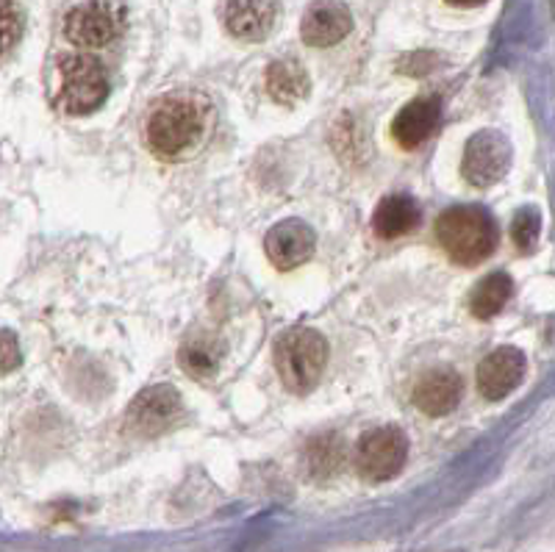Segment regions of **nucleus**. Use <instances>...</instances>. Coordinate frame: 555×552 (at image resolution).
<instances>
[{
  "label": "nucleus",
  "instance_id": "obj_1",
  "mask_svg": "<svg viewBox=\"0 0 555 552\" xmlns=\"http://www.w3.org/2000/svg\"><path fill=\"white\" fill-rule=\"evenodd\" d=\"M215 112L201 94L176 92L158 98L145 123V139L151 151L162 158H190L203 147L211 133Z\"/></svg>",
  "mask_w": 555,
  "mask_h": 552
},
{
  "label": "nucleus",
  "instance_id": "obj_2",
  "mask_svg": "<svg viewBox=\"0 0 555 552\" xmlns=\"http://www.w3.org/2000/svg\"><path fill=\"white\" fill-rule=\"evenodd\" d=\"M436 239L455 264L473 267L498 247V226L483 208L455 206L436 220Z\"/></svg>",
  "mask_w": 555,
  "mask_h": 552
},
{
  "label": "nucleus",
  "instance_id": "obj_3",
  "mask_svg": "<svg viewBox=\"0 0 555 552\" xmlns=\"http://www.w3.org/2000/svg\"><path fill=\"white\" fill-rule=\"evenodd\" d=\"M328 364V342L314 328H292L275 342V370L286 391L306 395L320 383Z\"/></svg>",
  "mask_w": 555,
  "mask_h": 552
},
{
  "label": "nucleus",
  "instance_id": "obj_4",
  "mask_svg": "<svg viewBox=\"0 0 555 552\" xmlns=\"http://www.w3.org/2000/svg\"><path fill=\"white\" fill-rule=\"evenodd\" d=\"M62 69V92H59V103L67 114L95 112L106 103L108 98V76L106 67L98 62L95 56L87 53H73L59 62Z\"/></svg>",
  "mask_w": 555,
  "mask_h": 552
},
{
  "label": "nucleus",
  "instance_id": "obj_5",
  "mask_svg": "<svg viewBox=\"0 0 555 552\" xmlns=\"http://www.w3.org/2000/svg\"><path fill=\"white\" fill-rule=\"evenodd\" d=\"M128 9L122 0H87L64 20V37L78 48L98 51L126 31Z\"/></svg>",
  "mask_w": 555,
  "mask_h": 552
},
{
  "label": "nucleus",
  "instance_id": "obj_6",
  "mask_svg": "<svg viewBox=\"0 0 555 552\" xmlns=\"http://www.w3.org/2000/svg\"><path fill=\"white\" fill-rule=\"evenodd\" d=\"M405 459H409V439L395 425L373 427L356 445V472L366 484H384L400 475Z\"/></svg>",
  "mask_w": 555,
  "mask_h": 552
},
{
  "label": "nucleus",
  "instance_id": "obj_7",
  "mask_svg": "<svg viewBox=\"0 0 555 552\" xmlns=\"http://www.w3.org/2000/svg\"><path fill=\"white\" fill-rule=\"evenodd\" d=\"M183 414V400L172 386L162 383V386H151V389L139 391L133 402L128 406L126 427L128 434L139 436V439H156V436L167 434L170 427Z\"/></svg>",
  "mask_w": 555,
  "mask_h": 552
},
{
  "label": "nucleus",
  "instance_id": "obj_8",
  "mask_svg": "<svg viewBox=\"0 0 555 552\" xmlns=\"http://www.w3.org/2000/svg\"><path fill=\"white\" fill-rule=\"evenodd\" d=\"M508 167H512V142L500 131H492V128L478 131L464 147L461 172L473 187H494L508 172Z\"/></svg>",
  "mask_w": 555,
  "mask_h": 552
},
{
  "label": "nucleus",
  "instance_id": "obj_9",
  "mask_svg": "<svg viewBox=\"0 0 555 552\" xmlns=\"http://www.w3.org/2000/svg\"><path fill=\"white\" fill-rule=\"evenodd\" d=\"M264 251L275 270L289 272L297 270V267H304L314 256L317 236L309 222L292 217V220H281L278 226H272L267 231Z\"/></svg>",
  "mask_w": 555,
  "mask_h": 552
},
{
  "label": "nucleus",
  "instance_id": "obj_10",
  "mask_svg": "<svg viewBox=\"0 0 555 552\" xmlns=\"http://www.w3.org/2000/svg\"><path fill=\"white\" fill-rule=\"evenodd\" d=\"M528 361L517 347H498L478 364V389L486 400H503L522 383Z\"/></svg>",
  "mask_w": 555,
  "mask_h": 552
},
{
  "label": "nucleus",
  "instance_id": "obj_11",
  "mask_svg": "<svg viewBox=\"0 0 555 552\" xmlns=\"http://www.w3.org/2000/svg\"><path fill=\"white\" fill-rule=\"evenodd\" d=\"M350 31H353V14L341 0H314L300 23V37L311 48L339 44Z\"/></svg>",
  "mask_w": 555,
  "mask_h": 552
},
{
  "label": "nucleus",
  "instance_id": "obj_12",
  "mask_svg": "<svg viewBox=\"0 0 555 552\" xmlns=\"http://www.w3.org/2000/svg\"><path fill=\"white\" fill-rule=\"evenodd\" d=\"M439 117H442V101L436 94L428 98H416L409 106L400 108L391 119V137L405 151H414L423 142H428L430 133L439 126Z\"/></svg>",
  "mask_w": 555,
  "mask_h": 552
},
{
  "label": "nucleus",
  "instance_id": "obj_13",
  "mask_svg": "<svg viewBox=\"0 0 555 552\" xmlns=\"http://www.w3.org/2000/svg\"><path fill=\"white\" fill-rule=\"evenodd\" d=\"M461 391H464V383H461L459 372L434 370L416 381L414 406L428 416L453 414L461 402Z\"/></svg>",
  "mask_w": 555,
  "mask_h": 552
},
{
  "label": "nucleus",
  "instance_id": "obj_14",
  "mask_svg": "<svg viewBox=\"0 0 555 552\" xmlns=\"http://www.w3.org/2000/svg\"><path fill=\"white\" fill-rule=\"evenodd\" d=\"M278 20V0H228L225 28L234 37L259 42Z\"/></svg>",
  "mask_w": 555,
  "mask_h": 552
},
{
  "label": "nucleus",
  "instance_id": "obj_15",
  "mask_svg": "<svg viewBox=\"0 0 555 552\" xmlns=\"http://www.w3.org/2000/svg\"><path fill=\"white\" fill-rule=\"evenodd\" d=\"M420 217H423V214H420V206H416L414 197L389 195L378 203V208H375L373 231L375 236L391 242V239H400L405 236V233L414 231V228L420 226Z\"/></svg>",
  "mask_w": 555,
  "mask_h": 552
},
{
  "label": "nucleus",
  "instance_id": "obj_16",
  "mask_svg": "<svg viewBox=\"0 0 555 552\" xmlns=\"http://www.w3.org/2000/svg\"><path fill=\"white\" fill-rule=\"evenodd\" d=\"M267 92L275 103H284V106H295L309 94L311 78L306 73V67L297 59H275V62L267 67Z\"/></svg>",
  "mask_w": 555,
  "mask_h": 552
},
{
  "label": "nucleus",
  "instance_id": "obj_17",
  "mask_svg": "<svg viewBox=\"0 0 555 552\" xmlns=\"http://www.w3.org/2000/svg\"><path fill=\"white\" fill-rule=\"evenodd\" d=\"M178 361H181L183 372L192 381H208V377H215L217 370H220L222 345L217 339H211V336H201V339H192L181 347Z\"/></svg>",
  "mask_w": 555,
  "mask_h": 552
},
{
  "label": "nucleus",
  "instance_id": "obj_18",
  "mask_svg": "<svg viewBox=\"0 0 555 552\" xmlns=\"http://www.w3.org/2000/svg\"><path fill=\"white\" fill-rule=\"evenodd\" d=\"M514 292L512 278L503 275V272H494V275L483 278L469 295V311H473L478 320H492L505 308L508 297Z\"/></svg>",
  "mask_w": 555,
  "mask_h": 552
},
{
  "label": "nucleus",
  "instance_id": "obj_19",
  "mask_svg": "<svg viewBox=\"0 0 555 552\" xmlns=\"http://www.w3.org/2000/svg\"><path fill=\"white\" fill-rule=\"evenodd\" d=\"M345 461V445L336 434H322L306 447V470L314 480H328Z\"/></svg>",
  "mask_w": 555,
  "mask_h": 552
},
{
  "label": "nucleus",
  "instance_id": "obj_20",
  "mask_svg": "<svg viewBox=\"0 0 555 552\" xmlns=\"http://www.w3.org/2000/svg\"><path fill=\"white\" fill-rule=\"evenodd\" d=\"M539 231H542V220H539L537 208H519L517 217L512 222V239L514 245L522 253H530L539 242Z\"/></svg>",
  "mask_w": 555,
  "mask_h": 552
},
{
  "label": "nucleus",
  "instance_id": "obj_21",
  "mask_svg": "<svg viewBox=\"0 0 555 552\" xmlns=\"http://www.w3.org/2000/svg\"><path fill=\"white\" fill-rule=\"evenodd\" d=\"M20 34H23V17L12 0H3V51H12Z\"/></svg>",
  "mask_w": 555,
  "mask_h": 552
},
{
  "label": "nucleus",
  "instance_id": "obj_22",
  "mask_svg": "<svg viewBox=\"0 0 555 552\" xmlns=\"http://www.w3.org/2000/svg\"><path fill=\"white\" fill-rule=\"evenodd\" d=\"M3 370L12 372L17 367L20 356H17V342H14V333L12 331H3Z\"/></svg>",
  "mask_w": 555,
  "mask_h": 552
},
{
  "label": "nucleus",
  "instance_id": "obj_23",
  "mask_svg": "<svg viewBox=\"0 0 555 552\" xmlns=\"http://www.w3.org/2000/svg\"><path fill=\"white\" fill-rule=\"evenodd\" d=\"M448 3L459 9H473V7H480V3H486V0H448Z\"/></svg>",
  "mask_w": 555,
  "mask_h": 552
}]
</instances>
